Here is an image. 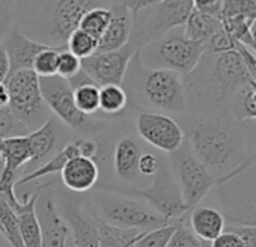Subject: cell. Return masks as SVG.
<instances>
[{"mask_svg":"<svg viewBox=\"0 0 256 247\" xmlns=\"http://www.w3.org/2000/svg\"><path fill=\"white\" fill-rule=\"evenodd\" d=\"M181 128L192 152L214 175L217 184L247 158L244 127L229 114L212 113L184 118Z\"/></svg>","mask_w":256,"mask_h":247,"instance_id":"obj_1","label":"cell"},{"mask_svg":"<svg viewBox=\"0 0 256 247\" xmlns=\"http://www.w3.org/2000/svg\"><path fill=\"white\" fill-rule=\"evenodd\" d=\"M108 8V0H18L12 28L53 48H66L82 17L94 8Z\"/></svg>","mask_w":256,"mask_h":247,"instance_id":"obj_2","label":"cell"},{"mask_svg":"<svg viewBox=\"0 0 256 247\" xmlns=\"http://www.w3.org/2000/svg\"><path fill=\"white\" fill-rule=\"evenodd\" d=\"M128 104L140 112H158L164 114L187 113V94L182 76L166 70H150L140 64L138 53L128 64L122 80Z\"/></svg>","mask_w":256,"mask_h":247,"instance_id":"obj_3","label":"cell"},{"mask_svg":"<svg viewBox=\"0 0 256 247\" xmlns=\"http://www.w3.org/2000/svg\"><path fill=\"white\" fill-rule=\"evenodd\" d=\"M96 188L98 190L92 196L89 205L94 214L108 226L146 232L169 224V222L157 214L151 206L144 205L134 198H128L101 187Z\"/></svg>","mask_w":256,"mask_h":247,"instance_id":"obj_4","label":"cell"},{"mask_svg":"<svg viewBox=\"0 0 256 247\" xmlns=\"http://www.w3.org/2000/svg\"><path fill=\"white\" fill-rule=\"evenodd\" d=\"M205 46L192 41L184 28H175L138 52L140 64L150 70H166L180 76L193 72L204 58Z\"/></svg>","mask_w":256,"mask_h":247,"instance_id":"obj_5","label":"cell"},{"mask_svg":"<svg viewBox=\"0 0 256 247\" xmlns=\"http://www.w3.org/2000/svg\"><path fill=\"white\" fill-rule=\"evenodd\" d=\"M214 56L216 59L206 72L205 82H202V88L196 89V95L214 108L216 113L228 114L232 100L248 88L252 78L235 48Z\"/></svg>","mask_w":256,"mask_h":247,"instance_id":"obj_6","label":"cell"},{"mask_svg":"<svg viewBox=\"0 0 256 247\" xmlns=\"http://www.w3.org/2000/svg\"><path fill=\"white\" fill-rule=\"evenodd\" d=\"M95 187L107 188L128 198H140L146 200L150 206L169 223H175L190 211L182 199L180 186L174 176L170 164L163 157L160 168L152 176V182L148 188H128L125 186L114 184H96Z\"/></svg>","mask_w":256,"mask_h":247,"instance_id":"obj_7","label":"cell"},{"mask_svg":"<svg viewBox=\"0 0 256 247\" xmlns=\"http://www.w3.org/2000/svg\"><path fill=\"white\" fill-rule=\"evenodd\" d=\"M193 11V0H163L133 16L130 44L134 52L175 28H182Z\"/></svg>","mask_w":256,"mask_h":247,"instance_id":"obj_8","label":"cell"},{"mask_svg":"<svg viewBox=\"0 0 256 247\" xmlns=\"http://www.w3.org/2000/svg\"><path fill=\"white\" fill-rule=\"evenodd\" d=\"M10 92V110L24 126L34 132L52 116L42 100L40 77L34 70H23L11 74L5 82Z\"/></svg>","mask_w":256,"mask_h":247,"instance_id":"obj_9","label":"cell"},{"mask_svg":"<svg viewBox=\"0 0 256 247\" xmlns=\"http://www.w3.org/2000/svg\"><path fill=\"white\" fill-rule=\"evenodd\" d=\"M40 88L47 108L66 127L83 136L100 133L102 124L95 116H86L76 107L72 88L68 80L59 76L40 77Z\"/></svg>","mask_w":256,"mask_h":247,"instance_id":"obj_10","label":"cell"},{"mask_svg":"<svg viewBox=\"0 0 256 247\" xmlns=\"http://www.w3.org/2000/svg\"><path fill=\"white\" fill-rule=\"evenodd\" d=\"M169 160L187 208L192 210L198 206L216 187L217 180L206 169V166L194 157L187 140H184L178 151L170 154Z\"/></svg>","mask_w":256,"mask_h":247,"instance_id":"obj_11","label":"cell"},{"mask_svg":"<svg viewBox=\"0 0 256 247\" xmlns=\"http://www.w3.org/2000/svg\"><path fill=\"white\" fill-rule=\"evenodd\" d=\"M136 130L144 142L169 156L178 151L186 140L181 124L158 112H139Z\"/></svg>","mask_w":256,"mask_h":247,"instance_id":"obj_12","label":"cell"},{"mask_svg":"<svg viewBox=\"0 0 256 247\" xmlns=\"http://www.w3.org/2000/svg\"><path fill=\"white\" fill-rule=\"evenodd\" d=\"M35 210L41 229V247H65L71 236L70 226L60 214L54 192L48 184L36 190Z\"/></svg>","mask_w":256,"mask_h":247,"instance_id":"obj_13","label":"cell"},{"mask_svg":"<svg viewBox=\"0 0 256 247\" xmlns=\"http://www.w3.org/2000/svg\"><path fill=\"white\" fill-rule=\"evenodd\" d=\"M134 53L138 52L130 44L114 52L95 53L82 60V70L100 88L106 84H122L128 64Z\"/></svg>","mask_w":256,"mask_h":247,"instance_id":"obj_14","label":"cell"},{"mask_svg":"<svg viewBox=\"0 0 256 247\" xmlns=\"http://www.w3.org/2000/svg\"><path fill=\"white\" fill-rule=\"evenodd\" d=\"M77 156H84L89 158H94L96 162L98 157V144L89 138H78L76 140H71L65 144L58 154H54L50 160H47L42 166L36 168L32 172H28L23 178L14 182V190L18 187H23L26 184H30L34 181L47 178V176H54L59 175L64 169V166L74 157Z\"/></svg>","mask_w":256,"mask_h":247,"instance_id":"obj_15","label":"cell"},{"mask_svg":"<svg viewBox=\"0 0 256 247\" xmlns=\"http://www.w3.org/2000/svg\"><path fill=\"white\" fill-rule=\"evenodd\" d=\"M60 214L66 220L71 232V238L76 247H101L100 246V220L94 214L89 204L86 208L83 204L68 200L59 208Z\"/></svg>","mask_w":256,"mask_h":247,"instance_id":"obj_16","label":"cell"},{"mask_svg":"<svg viewBox=\"0 0 256 247\" xmlns=\"http://www.w3.org/2000/svg\"><path fill=\"white\" fill-rule=\"evenodd\" d=\"M0 157L4 160V169L0 174V193H5L14 188L16 174L32 160L28 134L0 140Z\"/></svg>","mask_w":256,"mask_h":247,"instance_id":"obj_17","label":"cell"},{"mask_svg":"<svg viewBox=\"0 0 256 247\" xmlns=\"http://www.w3.org/2000/svg\"><path fill=\"white\" fill-rule=\"evenodd\" d=\"M2 194L6 198L8 204L17 216L24 247H41V229L35 210L36 192L26 193L23 198H18L16 194V190L11 188Z\"/></svg>","mask_w":256,"mask_h":247,"instance_id":"obj_18","label":"cell"},{"mask_svg":"<svg viewBox=\"0 0 256 247\" xmlns=\"http://www.w3.org/2000/svg\"><path fill=\"white\" fill-rule=\"evenodd\" d=\"M0 42L5 47L10 59V76L23 70H32L36 54L47 47L24 36L16 28H11Z\"/></svg>","mask_w":256,"mask_h":247,"instance_id":"obj_19","label":"cell"},{"mask_svg":"<svg viewBox=\"0 0 256 247\" xmlns=\"http://www.w3.org/2000/svg\"><path fill=\"white\" fill-rule=\"evenodd\" d=\"M60 181L62 184L74 193H84L98 184L100 180V166L94 158L77 156L71 158L62 169Z\"/></svg>","mask_w":256,"mask_h":247,"instance_id":"obj_20","label":"cell"},{"mask_svg":"<svg viewBox=\"0 0 256 247\" xmlns=\"http://www.w3.org/2000/svg\"><path fill=\"white\" fill-rule=\"evenodd\" d=\"M112 20L102 34V36L98 40V50L96 53H106V52H114L122 48L128 44L132 35V26H133V14L130 10L124 5L112 4Z\"/></svg>","mask_w":256,"mask_h":247,"instance_id":"obj_21","label":"cell"},{"mask_svg":"<svg viewBox=\"0 0 256 247\" xmlns=\"http://www.w3.org/2000/svg\"><path fill=\"white\" fill-rule=\"evenodd\" d=\"M142 152V144L132 136H124L114 144L112 152V163L113 170L120 181L132 182L139 176L138 164Z\"/></svg>","mask_w":256,"mask_h":247,"instance_id":"obj_22","label":"cell"},{"mask_svg":"<svg viewBox=\"0 0 256 247\" xmlns=\"http://www.w3.org/2000/svg\"><path fill=\"white\" fill-rule=\"evenodd\" d=\"M187 224L200 241L210 244L224 230L226 218L217 208L198 205L188 211Z\"/></svg>","mask_w":256,"mask_h":247,"instance_id":"obj_23","label":"cell"},{"mask_svg":"<svg viewBox=\"0 0 256 247\" xmlns=\"http://www.w3.org/2000/svg\"><path fill=\"white\" fill-rule=\"evenodd\" d=\"M62 133L60 120L54 116H50L42 126L28 134L29 145L32 151V160L29 164L40 162H47V157L58 148Z\"/></svg>","mask_w":256,"mask_h":247,"instance_id":"obj_24","label":"cell"},{"mask_svg":"<svg viewBox=\"0 0 256 247\" xmlns=\"http://www.w3.org/2000/svg\"><path fill=\"white\" fill-rule=\"evenodd\" d=\"M68 83L72 88L76 107L86 116H95L100 112V86H96L83 70L68 80Z\"/></svg>","mask_w":256,"mask_h":247,"instance_id":"obj_25","label":"cell"},{"mask_svg":"<svg viewBox=\"0 0 256 247\" xmlns=\"http://www.w3.org/2000/svg\"><path fill=\"white\" fill-rule=\"evenodd\" d=\"M182 28H184V34L187 35V38L205 46L206 48L208 42L214 38V35H217L223 29V24H222V20L206 16L204 12H199L198 10L193 8V11L190 12Z\"/></svg>","mask_w":256,"mask_h":247,"instance_id":"obj_26","label":"cell"},{"mask_svg":"<svg viewBox=\"0 0 256 247\" xmlns=\"http://www.w3.org/2000/svg\"><path fill=\"white\" fill-rule=\"evenodd\" d=\"M126 106L128 96L120 84H106L100 88V113L116 118L125 112Z\"/></svg>","mask_w":256,"mask_h":247,"instance_id":"obj_27","label":"cell"},{"mask_svg":"<svg viewBox=\"0 0 256 247\" xmlns=\"http://www.w3.org/2000/svg\"><path fill=\"white\" fill-rule=\"evenodd\" d=\"M0 230L5 235L11 247H24L17 216L2 193H0Z\"/></svg>","mask_w":256,"mask_h":247,"instance_id":"obj_28","label":"cell"},{"mask_svg":"<svg viewBox=\"0 0 256 247\" xmlns=\"http://www.w3.org/2000/svg\"><path fill=\"white\" fill-rule=\"evenodd\" d=\"M110 20H112V11H110V8L98 6V8L89 10L82 17V20L78 23V29H82L83 32L89 34L95 40H100L102 36V34L106 32Z\"/></svg>","mask_w":256,"mask_h":247,"instance_id":"obj_29","label":"cell"},{"mask_svg":"<svg viewBox=\"0 0 256 247\" xmlns=\"http://www.w3.org/2000/svg\"><path fill=\"white\" fill-rule=\"evenodd\" d=\"M66 50L72 53L74 56H77L80 60H83L96 53L98 40L83 32L82 29H76L66 41Z\"/></svg>","mask_w":256,"mask_h":247,"instance_id":"obj_30","label":"cell"},{"mask_svg":"<svg viewBox=\"0 0 256 247\" xmlns=\"http://www.w3.org/2000/svg\"><path fill=\"white\" fill-rule=\"evenodd\" d=\"M175 223H169L152 230L140 232L138 238L134 240L133 247H168L176 228Z\"/></svg>","mask_w":256,"mask_h":247,"instance_id":"obj_31","label":"cell"},{"mask_svg":"<svg viewBox=\"0 0 256 247\" xmlns=\"http://www.w3.org/2000/svg\"><path fill=\"white\" fill-rule=\"evenodd\" d=\"M60 48L46 47L41 50L32 65L34 72L38 77H53L58 74V58H59Z\"/></svg>","mask_w":256,"mask_h":247,"instance_id":"obj_32","label":"cell"},{"mask_svg":"<svg viewBox=\"0 0 256 247\" xmlns=\"http://www.w3.org/2000/svg\"><path fill=\"white\" fill-rule=\"evenodd\" d=\"M241 17L250 24L256 20V0H223V18Z\"/></svg>","mask_w":256,"mask_h":247,"instance_id":"obj_33","label":"cell"},{"mask_svg":"<svg viewBox=\"0 0 256 247\" xmlns=\"http://www.w3.org/2000/svg\"><path fill=\"white\" fill-rule=\"evenodd\" d=\"M188 214V212H187ZM187 214L176 220L175 232L168 244V247H208L206 242L200 241L187 224Z\"/></svg>","mask_w":256,"mask_h":247,"instance_id":"obj_34","label":"cell"},{"mask_svg":"<svg viewBox=\"0 0 256 247\" xmlns=\"http://www.w3.org/2000/svg\"><path fill=\"white\" fill-rule=\"evenodd\" d=\"M29 133L30 130L11 113L10 107L0 108V140L17 136H26Z\"/></svg>","mask_w":256,"mask_h":247,"instance_id":"obj_35","label":"cell"},{"mask_svg":"<svg viewBox=\"0 0 256 247\" xmlns=\"http://www.w3.org/2000/svg\"><path fill=\"white\" fill-rule=\"evenodd\" d=\"M82 71V60L70 53L66 48L60 50L59 58H58V74L59 77L65 80H71Z\"/></svg>","mask_w":256,"mask_h":247,"instance_id":"obj_36","label":"cell"},{"mask_svg":"<svg viewBox=\"0 0 256 247\" xmlns=\"http://www.w3.org/2000/svg\"><path fill=\"white\" fill-rule=\"evenodd\" d=\"M18 0H0V41L12 28Z\"/></svg>","mask_w":256,"mask_h":247,"instance_id":"obj_37","label":"cell"},{"mask_svg":"<svg viewBox=\"0 0 256 247\" xmlns=\"http://www.w3.org/2000/svg\"><path fill=\"white\" fill-rule=\"evenodd\" d=\"M160 163H162V157L154 154V152H150V151H144L140 158H139V164H138V170H139V175L142 176H154L160 168Z\"/></svg>","mask_w":256,"mask_h":247,"instance_id":"obj_38","label":"cell"},{"mask_svg":"<svg viewBox=\"0 0 256 247\" xmlns=\"http://www.w3.org/2000/svg\"><path fill=\"white\" fill-rule=\"evenodd\" d=\"M235 50L238 52V54L244 64V68H246L247 74L250 76L252 82L256 83V53L250 47L240 44V42L235 44Z\"/></svg>","mask_w":256,"mask_h":247,"instance_id":"obj_39","label":"cell"},{"mask_svg":"<svg viewBox=\"0 0 256 247\" xmlns=\"http://www.w3.org/2000/svg\"><path fill=\"white\" fill-rule=\"evenodd\" d=\"M193 8L198 10L199 12L222 20L223 0H193Z\"/></svg>","mask_w":256,"mask_h":247,"instance_id":"obj_40","label":"cell"},{"mask_svg":"<svg viewBox=\"0 0 256 247\" xmlns=\"http://www.w3.org/2000/svg\"><path fill=\"white\" fill-rule=\"evenodd\" d=\"M226 229L235 232L244 242V247H256V226L254 224H226Z\"/></svg>","mask_w":256,"mask_h":247,"instance_id":"obj_41","label":"cell"},{"mask_svg":"<svg viewBox=\"0 0 256 247\" xmlns=\"http://www.w3.org/2000/svg\"><path fill=\"white\" fill-rule=\"evenodd\" d=\"M208 247H244V242L235 232L224 228V230L217 238H214Z\"/></svg>","mask_w":256,"mask_h":247,"instance_id":"obj_42","label":"cell"},{"mask_svg":"<svg viewBox=\"0 0 256 247\" xmlns=\"http://www.w3.org/2000/svg\"><path fill=\"white\" fill-rule=\"evenodd\" d=\"M160 2H163V0H108V5H112V4L124 5L125 8L130 10V12L133 16H136L138 12H140L146 8H151Z\"/></svg>","mask_w":256,"mask_h":247,"instance_id":"obj_43","label":"cell"},{"mask_svg":"<svg viewBox=\"0 0 256 247\" xmlns=\"http://www.w3.org/2000/svg\"><path fill=\"white\" fill-rule=\"evenodd\" d=\"M10 76V59L5 47L0 42V83H5Z\"/></svg>","mask_w":256,"mask_h":247,"instance_id":"obj_44","label":"cell"},{"mask_svg":"<svg viewBox=\"0 0 256 247\" xmlns=\"http://www.w3.org/2000/svg\"><path fill=\"white\" fill-rule=\"evenodd\" d=\"M226 224H254L256 226V205H252L248 208V212L242 214L241 217L232 222H228Z\"/></svg>","mask_w":256,"mask_h":247,"instance_id":"obj_45","label":"cell"},{"mask_svg":"<svg viewBox=\"0 0 256 247\" xmlns=\"http://www.w3.org/2000/svg\"><path fill=\"white\" fill-rule=\"evenodd\" d=\"M10 104V92L5 83H0V108L8 107Z\"/></svg>","mask_w":256,"mask_h":247,"instance_id":"obj_46","label":"cell"},{"mask_svg":"<svg viewBox=\"0 0 256 247\" xmlns=\"http://www.w3.org/2000/svg\"><path fill=\"white\" fill-rule=\"evenodd\" d=\"M248 32H250V40H252L250 48H256V20L252 22V24L248 28Z\"/></svg>","mask_w":256,"mask_h":247,"instance_id":"obj_47","label":"cell"},{"mask_svg":"<svg viewBox=\"0 0 256 247\" xmlns=\"http://www.w3.org/2000/svg\"><path fill=\"white\" fill-rule=\"evenodd\" d=\"M0 247H11V244L8 242V240L5 238L2 230H0Z\"/></svg>","mask_w":256,"mask_h":247,"instance_id":"obj_48","label":"cell"},{"mask_svg":"<svg viewBox=\"0 0 256 247\" xmlns=\"http://www.w3.org/2000/svg\"><path fill=\"white\" fill-rule=\"evenodd\" d=\"M250 94H252V98L256 101V83H250Z\"/></svg>","mask_w":256,"mask_h":247,"instance_id":"obj_49","label":"cell"},{"mask_svg":"<svg viewBox=\"0 0 256 247\" xmlns=\"http://www.w3.org/2000/svg\"><path fill=\"white\" fill-rule=\"evenodd\" d=\"M138 235H139V234H138ZM138 235H136L134 238H132L130 241H126V242H125V244H124L122 247H133V244H134V240L138 238Z\"/></svg>","mask_w":256,"mask_h":247,"instance_id":"obj_50","label":"cell"},{"mask_svg":"<svg viewBox=\"0 0 256 247\" xmlns=\"http://www.w3.org/2000/svg\"><path fill=\"white\" fill-rule=\"evenodd\" d=\"M252 50H253V52H254V53H256V48H252Z\"/></svg>","mask_w":256,"mask_h":247,"instance_id":"obj_51","label":"cell"}]
</instances>
